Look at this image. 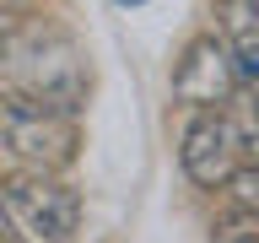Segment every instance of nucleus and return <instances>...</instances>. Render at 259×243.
I'll use <instances>...</instances> for the list:
<instances>
[{
    "label": "nucleus",
    "instance_id": "1a4fd4ad",
    "mask_svg": "<svg viewBox=\"0 0 259 243\" xmlns=\"http://www.w3.org/2000/svg\"><path fill=\"white\" fill-rule=\"evenodd\" d=\"M16 238H27V232H16L11 211H6V194H0V243H16Z\"/></svg>",
    "mask_w": 259,
    "mask_h": 243
},
{
    "label": "nucleus",
    "instance_id": "20e7f679",
    "mask_svg": "<svg viewBox=\"0 0 259 243\" xmlns=\"http://www.w3.org/2000/svg\"><path fill=\"white\" fill-rule=\"evenodd\" d=\"M178 162L200 189H222L232 168H243V146H238V125L227 108H194L184 135H178Z\"/></svg>",
    "mask_w": 259,
    "mask_h": 243
},
{
    "label": "nucleus",
    "instance_id": "7ed1b4c3",
    "mask_svg": "<svg viewBox=\"0 0 259 243\" xmlns=\"http://www.w3.org/2000/svg\"><path fill=\"white\" fill-rule=\"evenodd\" d=\"M11 222L27 232L32 243H70L81 232V194L65 178L44 173V168H22L0 184Z\"/></svg>",
    "mask_w": 259,
    "mask_h": 243
},
{
    "label": "nucleus",
    "instance_id": "6e6552de",
    "mask_svg": "<svg viewBox=\"0 0 259 243\" xmlns=\"http://www.w3.org/2000/svg\"><path fill=\"white\" fill-rule=\"evenodd\" d=\"M22 16H27V11H6V6H0V76H6L11 44H16V32H22Z\"/></svg>",
    "mask_w": 259,
    "mask_h": 243
},
{
    "label": "nucleus",
    "instance_id": "9b49d317",
    "mask_svg": "<svg viewBox=\"0 0 259 243\" xmlns=\"http://www.w3.org/2000/svg\"><path fill=\"white\" fill-rule=\"evenodd\" d=\"M0 6H11V0H0Z\"/></svg>",
    "mask_w": 259,
    "mask_h": 243
},
{
    "label": "nucleus",
    "instance_id": "f03ea898",
    "mask_svg": "<svg viewBox=\"0 0 259 243\" xmlns=\"http://www.w3.org/2000/svg\"><path fill=\"white\" fill-rule=\"evenodd\" d=\"M76 146H81L76 113L49 108V103L22 97V92H0V151L6 157H16L22 168L60 173L76 162Z\"/></svg>",
    "mask_w": 259,
    "mask_h": 243
},
{
    "label": "nucleus",
    "instance_id": "f257e3e1",
    "mask_svg": "<svg viewBox=\"0 0 259 243\" xmlns=\"http://www.w3.org/2000/svg\"><path fill=\"white\" fill-rule=\"evenodd\" d=\"M87 87H92V70H87V54H81L76 38L65 27L38 22V16H22V32H16V44H11L0 92H22V97L49 103V108L81 113Z\"/></svg>",
    "mask_w": 259,
    "mask_h": 243
},
{
    "label": "nucleus",
    "instance_id": "39448f33",
    "mask_svg": "<svg viewBox=\"0 0 259 243\" xmlns=\"http://www.w3.org/2000/svg\"><path fill=\"white\" fill-rule=\"evenodd\" d=\"M238 92H243V81H238L227 38H216V32L194 38L173 70V103H184V108H227Z\"/></svg>",
    "mask_w": 259,
    "mask_h": 243
},
{
    "label": "nucleus",
    "instance_id": "423d86ee",
    "mask_svg": "<svg viewBox=\"0 0 259 243\" xmlns=\"http://www.w3.org/2000/svg\"><path fill=\"white\" fill-rule=\"evenodd\" d=\"M222 189H227V200H232V211L259 216V157L243 162V168H232V178H227Z\"/></svg>",
    "mask_w": 259,
    "mask_h": 243
},
{
    "label": "nucleus",
    "instance_id": "9d476101",
    "mask_svg": "<svg viewBox=\"0 0 259 243\" xmlns=\"http://www.w3.org/2000/svg\"><path fill=\"white\" fill-rule=\"evenodd\" d=\"M119 6H146V0H119Z\"/></svg>",
    "mask_w": 259,
    "mask_h": 243
},
{
    "label": "nucleus",
    "instance_id": "0eeeda50",
    "mask_svg": "<svg viewBox=\"0 0 259 243\" xmlns=\"http://www.w3.org/2000/svg\"><path fill=\"white\" fill-rule=\"evenodd\" d=\"M210 243H259V216H248V211H232L227 222H216Z\"/></svg>",
    "mask_w": 259,
    "mask_h": 243
}]
</instances>
